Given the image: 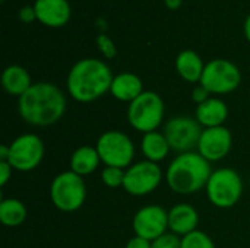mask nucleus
<instances>
[{"label":"nucleus","instance_id":"473e14b6","mask_svg":"<svg viewBox=\"0 0 250 248\" xmlns=\"http://www.w3.org/2000/svg\"><path fill=\"white\" fill-rule=\"evenodd\" d=\"M245 35H246V38L249 39L250 42V15L245 20Z\"/></svg>","mask_w":250,"mask_h":248},{"label":"nucleus","instance_id":"f257e3e1","mask_svg":"<svg viewBox=\"0 0 250 248\" xmlns=\"http://www.w3.org/2000/svg\"><path fill=\"white\" fill-rule=\"evenodd\" d=\"M19 115L32 126H51L66 111L64 94L50 82H37L18 99Z\"/></svg>","mask_w":250,"mask_h":248},{"label":"nucleus","instance_id":"1a4fd4ad","mask_svg":"<svg viewBox=\"0 0 250 248\" xmlns=\"http://www.w3.org/2000/svg\"><path fill=\"white\" fill-rule=\"evenodd\" d=\"M45 148L40 136L32 133L21 134L9 145L7 162L12 165L13 170L28 172L35 170L41 164Z\"/></svg>","mask_w":250,"mask_h":248},{"label":"nucleus","instance_id":"f03ea898","mask_svg":"<svg viewBox=\"0 0 250 248\" xmlns=\"http://www.w3.org/2000/svg\"><path fill=\"white\" fill-rule=\"evenodd\" d=\"M113 75L110 67L98 58L76 61L67 75V91L78 102H92L110 91Z\"/></svg>","mask_w":250,"mask_h":248},{"label":"nucleus","instance_id":"cd10ccee","mask_svg":"<svg viewBox=\"0 0 250 248\" xmlns=\"http://www.w3.org/2000/svg\"><path fill=\"white\" fill-rule=\"evenodd\" d=\"M209 95H211L209 91H208L207 88H204V86L199 83V86H196V88L193 89V92H192V99L199 105V104L205 102L207 99H209V98H211Z\"/></svg>","mask_w":250,"mask_h":248},{"label":"nucleus","instance_id":"5701e85b","mask_svg":"<svg viewBox=\"0 0 250 248\" xmlns=\"http://www.w3.org/2000/svg\"><path fill=\"white\" fill-rule=\"evenodd\" d=\"M182 248H215V244L208 234L196 229L182 237Z\"/></svg>","mask_w":250,"mask_h":248},{"label":"nucleus","instance_id":"ddd939ff","mask_svg":"<svg viewBox=\"0 0 250 248\" xmlns=\"http://www.w3.org/2000/svg\"><path fill=\"white\" fill-rule=\"evenodd\" d=\"M233 146V136L231 132L224 127H209L204 129L199 143L198 152L209 162H217L229 155Z\"/></svg>","mask_w":250,"mask_h":248},{"label":"nucleus","instance_id":"39448f33","mask_svg":"<svg viewBox=\"0 0 250 248\" xmlns=\"http://www.w3.org/2000/svg\"><path fill=\"white\" fill-rule=\"evenodd\" d=\"M208 200L220 209H229L237 205L243 194V181L237 171L220 168L212 171L205 187Z\"/></svg>","mask_w":250,"mask_h":248},{"label":"nucleus","instance_id":"412c9836","mask_svg":"<svg viewBox=\"0 0 250 248\" xmlns=\"http://www.w3.org/2000/svg\"><path fill=\"white\" fill-rule=\"evenodd\" d=\"M141 149L146 161H151V162L163 161L171 151L164 133H160V132L145 133L141 142Z\"/></svg>","mask_w":250,"mask_h":248},{"label":"nucleus","instance_id":"f8f14e48","mask_svg":"<svg viewBox=\"0 0 250 248\" xmlns=\"http://www.w3.org/2000/svg\"><path fill=\"white\" fill-rule=\"evenodd\" d=\"M132 227L136 237L152 243L161 235L167 234L166 231L168 228V212L158 205L144 206L135 213Z\"/></svg>","mask_w":250,"mask_h":248},{"label":"nucleus","instance_id":"aec40b11","mask_svg":"<svg viewBox=\"0 0 250 248\" xmlns=\"http://www.w3.org/2000/svg\"><path fill=\"white\" fill-rule=\"evenodd\" d=\"M101 162V158L97 152V148L81 146L70 156V171L83 177L92 174Z\"/></svg>","mask_w":250,"mask_h":248},{"label":"nucleus","instance_id":"72a5a7b5","mask_svg":"<svg viewBox=\"0 0 250 248\" xmlns=\"http://www.w3.org/2000/svg\"><path fill=\"white\" fill-rule=\"evenodd\" d=\"M1 1H4V0H1Z\"/></svg>","mask_w":250,"mask_h":248},{"label":"nucleus","instance_id":"9d476101","mask_svg":"<svg viewBox=\"0 0 250 248\" xmlns=\"http://www.w3.org/2000/svg\"><path fill=\"white\" fill-rule=\"evenodd\" d=\"M202 126L196 121V118H190L186 115H179L170 118L164 126V136L171 148L179 153L192 152V149L198 148Z\"/></svg>","mask_w":250,"mask_h":248},{"label":"nucleus","instance_id":"a211bd4d","mask_svg":"<svg viewBox=\"0 0 250 248\" xmlns=\"http://www.w3.org/2000/svg\"><path fill=\"white\" fill-rule=\"evenodd\" d=\"M1 85L9 95L22 96L31 86V76L22 66L12 64L7 66L1 73Z\"/></svg>","mask_w":250,"mask_h":248},{"label":"nucleus","instance_id":"9b49d317","mask_svg":"<svg viewBox=\"0 0 250 248\" xmlns=\"http://www.w3.org/2000/svg\"><path fill=\"white\" fill-rule=\"evenodd\" d=\"M163 171L157 162L141 161L126 170L123 189L132 196H146L158 189Z\"/></svg>","mask_w":250,"mask_h":248},{"label":"nucleus","instance_id":"6e6552de","mask_svg":"<svg viewBox=\"0 0 250 248\" xmlns=\"http://www.w3.org/2000/svg\"><path fill=\"white\" fill-rule=\"evenodd\" d=\"M242 82V73L239 67L226 58H214L205 64L201 85L209 91V94L224 95L236 91Z\"/></svg>","mask_w":250,"mask_h":248},{"label":"nucleus","instance_id":"0eeeda50","mask_svg":"<svg viewBox=\"0 0 250 248\" xmlns=\"http://www.w3.org/2000/svg\"><path fill=\"white\" fill-rule=\"evenodd\" d=\"M97 152L105 167L127 168L135 156V146L130 137L117 130L104 132L97 140Z\"/></svg>","mask_w":250,"mask_h":248},{"label":"nucleus","instance_id":"a878e982","mask_svg":"<svg viewBox=\"0 0 250 248\" xmlns=\"http://www.w3.org/2000/svg\"><path fill=\"white\" fill-rule=\"evenodd\" d=\"M151 248H182V240L176 234H164L152 241Z\"/></svg>","mask_w":250,"mask_h":248},{"label":"nucleus","instance_id":"b1692460","mask_svg":"<svg viewBox=\"0 0 250 248\" xmlns=\"http://www.w3.org/2000/svg\"><path fill=\"white\" fill-rule=\"evenodd\" d=\"M125 175H126V171L122 168L105 167L101 172V181L110 189H117V187H123Z\"/></svg>","mask_w":250,"mask_h":248},{"label":"nucleus","instance_id":"f3484780","mask_svg":"<svg viewBox=\"0 0 250 248\" xmlns=\"http://www.w3.org/2000/svg\"><path fill=\"white\" fill-rule=\"evenodd\" d=\"M110 92L116 99L130 104L144 92V83L138 75L130 72H123L113 77Z\"/></svg>","mask_w":250,"mask_h":248},{"label":"nucleus","instance_id":"7c9ffc66","mask_svg":"<svg viewBox=\"0 0 250 248\" xmlns=\"http://www.w3.org/2000/svg\"><path fill=\"white\" fill-rule=\"evenodd\" d=\"M164 3H166V6H167L168 9L174 10V9H179V7H180L182 0H164Z\"/></svg>","mask_w":250,"mask_h":248},{"label":"nucleus","instance_id":"6ab92c4d","mask_svg":"<svg viewBox=\"0 0 250 248\" xmlns=\"http://www.w3.org/2000/svg\"><path fill=\"white\" fill-rule=\"evenodd\" d=\"M176 69L186 82L196 83V82H201L205 64L196 51L183 50L179 53L176 58Z\"/></svg>","mask_w":250,"mask_h":248},{"label":"nucleus","instance_id":"bb28decb","mask_svg":"<svg viewBox=\"0 0 250 248\" xmlns=\"http://www.w3.org/2000/svg\"><path fill=\"white\" fill-rule=\"evenodd\" d=\"M18 16L25 23H31V22H34L37 19V13H35L34 6H23V7H21L19 12H18Z\"/></svg>","mask_w":250,"mask_h":248},{"label":"nucleus","instance_id":"4468645a","mask_svg":"<svg viewBox=\"0 0 250 248\" xmlns=\"http://www.w3.org/2000/svg\"><path fill=\"white\" fill-rule=\"evenodd\" d=\"M34 9L37 19L51 28L63 26L72 15V7L67 0H35Z\"/></svg>","mask_w":250,"mask_h":248},{"label":"nucleus","instance_id":"423d86ee","mask_svg":"<svg viewBox=\"0 0 250 248\" xmlns=\"http://www.w3.org/2000/svg\"><path fill=\"white\" fill-rule=\"evenodd\" d=\"M50 199L62 212H76L86 199L83 178L73 171L57 174L50 186Z\"/></svg>","mask_w":250,"mask_h":248},{"label":"nucleus","instance_id":"c756f323","mask_svg":"<svg viewBox=\"0 0 250 248\" xmlns=\"http://www.w3.org/2000/svg\"><path fill=\"white\" fill-rule=\"evenodd\" d=\"M152 246V243L151 241H148V240H145V238H141V237H133V238H130L129 241H127V244H126V247L125 248H151Z\"/></svg>","mask_w":250,"mask_h":248},{"label":"nucleus","instance_id":"7ed1b4c3","mask_svg":"<svg viewBox=\"0 0 250 248\" xmlns=\"http://www.w3.org/2000/svg\"><path fill=\"white\" fill-rule=\"evenodd\" d=\"M212 174L211 162L199 152L179 153L166 171L168 187L177 194H193L207 187Z\"/></svg>","mask_w":250,"mask_h":248},{"label":"nucleus","instance_id":"2eb2a0df","mask_svg":"<svg viewBox=\"0 0 250 248\" xmlns=\"http://www.w3.org/2000/svg\"><path fill=\"white\" fill-rule=\"evenodd\" d=\"M198 222H199V215L196 209L188 203L176 205L168 210V228L171 234L185 237L196 231Z\"/></svg>","mask_w":250,"mask_h":248},{"label":"nucleus","instance_id":"393cba45","mask_svg":"<svg viewBox=\"0 0 250 248\" xmlns=\"http://www.w3.org/2000/svg\"><path fill=\"white\" fill-rule=\"evenodd\" d=\"M97 45H98L100 51L103 53V56H104L105 58H114V57H116L117 48H116L113 39H111L108 35L100 34V35L97 37Z\"/></svg>","mask_w":250,"mask_h":248},{"label":"nucleus","instance_id":"c85d7f7f","mask_svg":"<svg viewBox=\"0 0 250 248\" xmlns=\"http://www.w3.org/2000/svg\"><path fill=\"white\" fill-rule=\"evenodd\" d=\"M12 165L7 161H0V186L4 187L12 177Z\"/></svg>","mask_w":250,"mask_h":248},{"label":"nucleus","instance_id":"4be33fe9","mask_svg":"<svg viewBox=\"0 0 250 248\" xmlns=\"http://www.w3.org/2000/svg\"><path fill=\"white\" fill-rule=\"evenodd\" d=\"M26 219V208L18 199H4L0 203V221L7 228H16Z\"/></svg>","mask_w":250,"mask_h":248},{"label":"nucleus","instance_id":"dca6fc26","mask_svg":"<svg viewBox=\"0 0 250 248\" xmlns=\"http://www.w3.org/2000/svg\"><path fill=\"white\" fill-rule=\"evenodd\" d=\"M229 117L227 104L220 98H209L205 102L199 104L195 113L196 121L205 129L224 126Z\"/></svg>","mask_w":250,"mask_h":248},{"label":"nucleus","instance_id":"20e7f679","mask_svg":"<svg viewBox=\"0 0 250 248\" xmlns=\"http://www.w3.org/2000/svg\"><path fill=\"white\" fill-rule=\"evenodd\" d=\"M164 101L163 98L152 91H144L136 99L129 104L127 108V121L129 124L141 132L149 133L157 132L164 120Z\"/></svg>","mask_w":250,"mask_h":248},{"label":"nucleus","instance_id":"2f4dec72","mask_svg":"<svg viewBox=\"0 0 250 248\" xmlns=\"http://www.w3.org/2000/svg\"><path fill=\"white\" fill-rule=\"evenodd\" d=\"M9 158V146L1 145L0 146V161H7Z\"/></svg>","mask_w":250,"mask_h":248}]
</instances>
